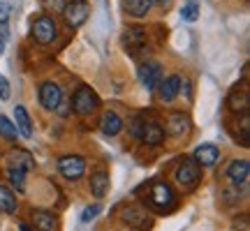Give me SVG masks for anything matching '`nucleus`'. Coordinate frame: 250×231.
Returning a JSON list of instances; mask_svg holds the SVG:
<instances>
[{"instance_id": "nucleus-13", "label": "nucleus", "mask_w": 250, "mask_h": 231, "mask_svg": "<svg viewBox=\"0 0 250 231\" xmlns=\"http://www.w3.org/2000/svg\"><path fill=\"white\" fill-rule=\"evenodd\" d=\"M195 162L204 169V167H213L218 157H220V148L215 146V143H202V146H197L195 148Z\"/></svg>"}, {"instance_id": "nucleus-17", "label": "nucleus", "mask_w": 250, "mask_h": 231, "mask_svg": "<svg viewBox=\"0 0 250 231\" xmlns=\"http://www.w3.org/2000/svg\"><path fill=\"white\" fill-rule=\"evenodd\" d=\"M123 118L116 114V111H104L102 118H100V130L102 134H107V136H116L121 130H123Z\"/></svg>"}, {"instance_id": "nucleus-9", "label": "nucleus", "mask_w": 250, "mask_h": 231, "mask_svg": "<svg viewBox=\"0 0 250 231\" xmlns=\"http://www.w3.org/2000/svg\"><path fill=\"white\" fill-rule=\"evenodd\" d=\"M37 97H40V104H42L46 111H56L62 99V88L56 81H44V83L40 86V90H37Z\"/></svg>"}, {"instance_id": "nucleus-11", "label": "nucleus", "mask_w": 250, "mask_h": 231, "mask_svg": "<svg viewBox=\"0 0 250 231\" xmlns=\"http://www.w3.org/2000/svg\"><path fill=\"white\" fill-rule=\"evenodd\" d=\"M158 97H160V102H167V104H171L174 99L179 97L181 93V77L179 74H171V77H167V79H162L160 83H158Z\"/></svg>"}, {"instance_id": "nucleus-8", "label": "nucleus", "mask_w": 250, "mask_h": 231, "mask_svg": "<svg viewBox=\"0 0 250 231\" xmlns=\"http://www.w3.org/2000/svg\"><path fill=\"white\" fill-rule=\"evenodd\" d=\"M58 171L65 180H79L83 173H86V160L81 155H62L58 160Z\"/></svg>"}, {"instance_id": "nucleus-16", "label": "nucleus", "mask_w": 250, "mask_h": 231, "mask_svg": "<svg viewBox=\"0 0 250 231\" xmlns=\"http://www.w3.org/2000/svg\"><path fill=\"white\" fill-rule=\"evenodd\" d=\"M30 222L35 227V231H56L58 229V217L49 211H33Z\"/></svg>"}, {"instance_id": "nucleus-22", "label": "nucleus", "mask_w": 250, "mask_h": 231, "mask_svg": "<svg viewBox=\"0 0 250 231\" xmlns=\"http://www.w3.org/2000/svg\"><path fill=\"white\" fill-rule=\"evenodd\" d=\"M151 0H123V9L134 19H144L151 9Z\"/></svg>"}, {"instance_id": "nucleus-21", "label": "nucleus", "mask_w": 250, "mask_h": 231, "mask_svg": "<svg viewBox=\"0 0 250 231\" xmlns=\"http://www.w3.org/2000/svg\"><path fill=\"white\" fill-rule=\"evenodd\" d=\"M0 211H2V213H7V215H14L19 211L17 194H14L9 187H5V185H0Z\"/></svg>"}, {"instance_id": "nucleus-29", "label": "nucleus", "mask_w": 250, "mask_h": 231, "mask_svg": "<svg viewBox=\"0 0 250 231\" xmlns=\"http://www.w3.org/2000/svg\"><path fill=\"white\" fill-rule=\"evenodd\" d=\"M46 12H54V14H61L65 9V0H44Z\"/></svg>"}, {"instance_id": "nucleus-10", "label": "nucleus", "mask_w": 250, "mask_h": 231, "mask_svg": "<svg viewBox=\"0 0 250 231\" xmlns=\"http://www.w3.org/2000/svg\"><path fill=\"white\" fill-rule=\"evenodd\" d=\"M139 81H142V86L146 90H155L158 83L162 81V65L155 60L144 62L142 67H139Z\"/></svg>"}, {"instance_id": "nucleus-7", "label": "nucleus", "mask_w": 250, "mask_h": 231, "mask_svg": "<svg viewBox=\"0 0 250 231\" xmlns=\"http://www.w3.org/2000/svg\"><path fill=\"white\" fill-rule=\"evenodd\" d=\"M123 222L137 231H148L153 227V220H151V215H148V211L137 204H130L123 208Z\"/></svg>"}, {"instance_id": "nucleus-20", "label": "nucleus", "mask_w": 250, "mask_h": 231, "mask_svg": "<svg viewBox=\"0 0 250 231\" xmlns=\"http://www.w3.org/2000/svg\"><path fill=\"white\" fill-rule=\"evenodd\" d=\"M14 125H17V132L21 136H26V139L33 136V120H30L26 107H21V104L14 107Z\"/></svg>"}, {"instance_id": "nucleus-3", "label": "nucleus", "mask_w": 250, "mask_h": 231, "mask_svg": "<svg viewBox=\"0 0 250 231\" xmlns=\"http://www.w3.org/2000/svg\"><path fill=\"white\" fill-rule=\"evenodd\" d=\"M174 180L183 190H195L202 180V167L195 162V157H183L174 169Z\"/></svg>"}, {"instance_id": "nucleus-28", "label": "nucleus", "mask_w": 250, "mask_h": 231, "mask_svg": "<svg viewBox=\"0 0 250 231\" xmlns=\"http://www.w3.org/2000/svg\"><path fill=\"white\" fill-rule=\"evenodd\" d=\"M241 146H246L248 148L250 146V116L248 114H243V118H241Z\"/></svg>"}, {"instance_id": "nucleus-15", "label": "nucleus", "mask_w": 250, "mask_h": 231, "mask_svg": "<svg viewBox=\"0 0 250 231\" xmlns=\"http://www.w3.org/2000/svg\"><path fill=\"white\" fill-rule=\"evenodd\" d=\"M227 107L234 114H248L250 111V93L246 88H234L227 97Z\"/></svg>"}, {"instance_id": "nucleus-33", "label": "nucleus", "mask_w": 250, "mask_h": 231, "mask_svg": "<svg viewBox=\"0 0 250 231\" xmlns=\"http://www.w3.org/2000/svg\"><path fill=\"white\" fill-rule=\"evenodd\" d=\"M19 229H21V231H33L30 227H28V224H19Z\"/></svg>"}, {"instance_id": "nucleus-31", "label": "nucleus", "mask_w": 250, "mask_h": 231, "mask_svg": "<svg viewBox=\"0 0 250 231\" xmlns=\"http://www.w3.org/2000/svg\"><path fill=\"white\" fill-rule=\"evenodd\" d=\"M9 14H12V5L7 0H0V23H9Z\"/></svg>"}, {"instance_id": "nucleus-5", "label": "nucleus", "mask_w": 250, "mask_h": 231, "mask_svg": "<svg viewBox=\"0 0 250 231\" xmlns=\"http://www.w3.org/2000/svg\"><path fill=\"white\" fill-rule=\"evenodd\" d=\"M56 33H58V26H56L54 17L49 14H42L33 21V28H30V35L37 44H51L56 39Z\"/></svg>"}, {"instance_id": "nucleus-34", "label": "nucleus", "mask_w": 250, "mask_h": 231, "mask_svg": "<svg viewBox=\"0 0 250 231\" xmlns=\"http://www.w3.org/2000/svg\"><path fill=\"white\" fill-rule=\"evenodd\" d=\"M151 2H155V5H167L169 0H151Z\"/></svg>"}, {"instance_id": "nucleus-2", "label": "nucleus", "mask_w": 250, "mask_h": 231, "mask_svg": "<svg viewBox=\"0 0 250 231\" xmlns=\"http://www.w3.org/2000/svg\"><path fill=\"white\" fill-rule=\"evenodd\" d=\"M146 204L151 206L153 211H158V213H171L176 208V194H174V190L165 180H155L148 187Z\"/></svg>"}, {"instance_id": "nucleus-18", "label": "nucleus", "mask_w": 250, "mask_h": 231, "mask_svg": "<svg viewBox=\"0 0 250 231\" xmlns=\"http://www.w3.org/2000/svg\"><path fill=\"white\" fill-rule=\"evenodd\" d=\"M7 167L9 169H21V171H30L35 169V160L28 151H12L7 155Z\"/></svg>"}, {"instance_id": "nucleus-26", "label": "nucleus", "mask_w": 250, "mask_h": 231, "mask_svg": "<svg viewBox=\"0 0 250 231\" xmlns=\"http://www.w3.org/2000/svg\"><path fill=\"white\" fill-rule=\"evenodd\" d=\"M199 17V5H197V0H188L183 9H181V19L183 21H197Z\"/></svg>"}, {"instance_id": "nucleus-1", "label": "nucleus", "mask_w": 250, "mask_h": 231, "mask_svg": "<svg viewBox=\"0 0 250 231\" xmlns=\"http://www.w3.org/2000/svg\"><path fill=\"white\" fill-rule=\"evenodd\" d=\"M127 130L134 139H139L142 143H148V146H158L165 139V127L158 120H146L142 116H134L127 123Z\"/></svg>"}, {"instance_id": "nucleus-30", "label": "nucleus", "mask_w": 250, "mask_h": 231, "mask_svg": "<svg viewBox=\"0 0 250 231\" xmlns=\"http://www.w3.org/2000/svg\"><path fill=\"white\" fill-rule=\"evenodd\" d=\"M7 39H9V23H0V56L5 54Z\"/></svg>"}, {"instance_id": "nucleus-6", "label": "nucleus", "mask_w": 250, "mask_h": 231, "mask_svg": "<svg viewBox=\"0 0 250 231\" xmlns=\"http://www.w3.org/2000/svg\"><path fill=\"white\" fill-rule=\"evenodd\" d=\"M61 14L65 19V23L74 30V28L86 23V19L90 14V5L86 0H70V2H65V9H62Z\"/></svg>"}, {"instance_id": "nucleus-24", "label": "nucleus", "mask_w": 250, "mask_h": 231, "mask_svg": "<svg viewBox=\"0 0 250 231\" xmlns=\"http://www.w3.org/2000/svg\"><path fill=\"white\" fill-rule=\"evenodd\" d=\"M17 125L9 120L7 116H0V136L2 139H7V141H14L17 139Z\"/></svg>"}, {"instance_id": "nucleus-14", "label": "nucleus", "mask_w": 250, "mask_h": 231, "mask_svg": "<svg viewBox=\"0 0 250 231\" xmlns=\"http://www.w3.org/2000/svg\"><path fill=\"white\" fill-rule=\"evenodd\" d=\"M248 176H250V162L248 160H234L227 167V178L232 180L236 187L248 185Z\"/></svg>"}, {"instance_id": "nucleus-32", "label": "nucleus", "mask_w": 250, "mask_h": 231, "mask_svg": "<svg viewBox=\"0 0 250 231\" xmlns=\"http://www.w3.org/2000/svg\"><path fill=\"white\" fill-rule=\"evenodd\" d=\"M9 95H12V90H9V81L0 74V99H2V102H7Z\"/></svg>"}, {"instance_id": "nucleus-19", "label": "nucleus", "mask_w": 250, "mask_h": 231, "mask_svg": "<svg viewBox=\"0 0 250 231\" xmlns=\"http://www.w3.org/2000/svg\"><path fill=\"white\" fill-rule=\"evenodd\" d=\"M88 185H90V194L95 199H102L109 192V173L104 169H98L95 173H90Z\"/></svg>"}, {"instance_id": "nucleus-12", "label": "nucleus", "mask_w": 250, "mask_h": 231, "mask_svg": "<svg viewBox=\"0 0 250 231\" xmlns=\"http://www.w3.org/2000/svg\"><path fill=\"white\" fill-rule=\"evenodd\" d=\"M165 132L171 136H183L190 132V118L183 111H174L167 116V125H165Z\"/></svg>"}, {"instance_id": "nucleus-27", "label": "nucleus", "mask_w": 250, "mask_h": 231, "mask_svg": "<svg viewBox=\"0 0 250 231\" xmlns=\"http://www.w3.org/2000/svg\"><path fill=\"white\" fill-rule=\"evenodd\" d=\"M100 213H102V206H100V204L88 206V208H83V213H81V222H83V224L93 222V220H95Z\"/></svg>"}, {"instance_id": "nucleus-25", "label": "nucleus", "mask_w": 250, "mask_h": 231, "mask_svg": "<svg viewBox=\"0 0 250 231\" xmlns=\"http://www.w3.org/2000/svg\"><path fill=\"white\" fill-rule=\"evenodd\" d=\"M9 183H12V187L17 190V192H23L26 190V171L21 169H9Z\"/></svg>"}, {"instance_id": "nucleus-23", "label": "nucleus", "mask_w": 250, "mask_h": 231, "mask_svg": "<svg viewBox=\"0 0 250 231\" xmlns=\"http://www.w3.org/2000/svg\"><path fill=\"white\" fill-rule=\"evenodd\" d=\"M144 39H146V37H144V30H142V28H127V30H125L123 42H125V46H127L132 54L144 44Z\"/></svg>"}, {"instance_id": "nucleus-4", "label": "nucleus", "mask_w": 250, "mask_h": 231, "mask_svg": "<svg viewBox=\"0 0 250 231\" xmlns=\"http://www.w3.org/2000/svg\"><path fill=\"white\" fill-rule=\"evenodd\" d=\"M70 107L74 109L79 116H90V114H95V111H98L100 97L95 95V90H93V88H88V86H81V88H77V93H74Z\"/></svg>"}]
</instances>
